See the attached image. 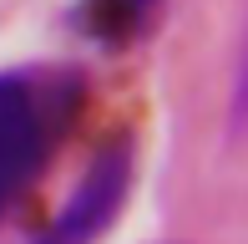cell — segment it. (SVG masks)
Returning a JSON list of instances; mask_svg holds the SVG:
<instances>
[{
  "mask_svg": "<svg viewBox=\"0 0 248 244\" xmlns=\"http://www.w3.org/2000/svg\"><path fill=\"white\" fill-rule=\"evenodd\" d=\"M147 10H152V0H86V31L101 41H127V36H137Z\"/></svg>",
  "mask_w": 248,
  "mask_h": 244,
  "instance_id": "3957f363",
  "label": "cell"
},
{
  "mask_svg": "<svg viewBox=\"0 0 248 244\" xmlns=\"http://www.w3.org/2000/svg\"><path fill=\"white\" fill-rule=\"evenodd\" d=\"M127 188H132V142H111V148H101L92 158L81 183L66 193L56 219L31 244H96L111 229V219L122 214Z\"/></svg>",
  "mask_w": 248,
  "mask_h": 244,
  "instance_id": "7a4b0ae2",
  "label": "cell"
},
{
  "mask_svg": "<svg viewBox=\"0 0 248 244\" xmlns=\"http://www.w3.org/2000/svg\"><path fill=\"white\" fill-rule=\"evenodd\" d=\"M56 92L46 97L31 76L5 71L0 76V214L51 158L56 142Z\"/></svg>",
  "mask_w": 248,
  "mask_h": 244,
  "instance_id": "6da1fadb",
  "label": "cell"
}]
</instances>
